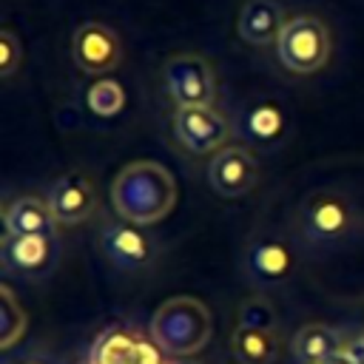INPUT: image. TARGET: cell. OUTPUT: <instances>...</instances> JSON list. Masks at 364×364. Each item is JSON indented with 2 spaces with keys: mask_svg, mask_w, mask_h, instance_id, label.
Returning a JSON list of instances; mask_svg holds the SVG:
<instances>
[{
  "mask_svg": "<svg viewBox=\"0 0 364 364\" xmlns=\"http://www.w3.org/2000/svg\"><path fill=\"white\" fill-rule=\"evenodd\" d=\"M111 202L131 225H154L176 205V179L171 171L151 159L128 162L111 182Z\"/></svg>",
  "mask_w": 364,
  "mask_h": 364,
  "instance_id": "1",
  "label": "cell"
},
{
  "mask_svg": "<svg viewBox=\"0 0 364 364\" xmlns=\"http://www.w3.org/2000/svg\"><path fill=\"white\" fill-rule=\"evenodd\" d=\"M213 333V318L205 301L193 296H171L151 316V338L162 353L173 358H191Z\"/></svg>",
  "mask_w": 364,
  "mask_h": 364,
  "instance_id": "2",
  "label": "cell"
},
{
  "mask_svg": "<svg viewBox=\"0 0 364 364\" xmlns=\"http://www.w3.org/2000/svg\"><path fill=\"white\" fill-rule=\"evenodd\" d=\"M330 31L313 14H299L284 23L276 54L282 65L293 74H313L330 60Z\"/></svg>",
  "mask_w": 364,
  "mask_h": 364,
  "instance_id": "3",
  "label": "cell"
},
{
  "mask_svg": "<svg viewBox=\"0 0 364 364\" xmlns=\"http://www.w3.org/2000/svg\"><path fill=\"white\" fill-rule=\"evenodd\" d=\"M162 77L176 108H205L216 97V80L210 63L199 54H173L165 63Z\"/></svg>",
  "mask_w": 364,
  "mask_h": 364,
  "instance_id": "4",
  "label": "cell"
},
{
  "mask_svg": "<svg viewBox=\"0 0 364 364\" xmlns=\"http://www.w3.org/2000/svg\"><path fill=\"white\" fill-rule=\"evenodd\" d=\"M173 134L179 145L188 154H219L228 148L230 139V122L213 111L210 105L205 108H176L173 111Z\"/></svg>",
  "mask_w": 364,
  "mask_h": 364,
  "instance_id": "5",
  "label": "cell"
},
{
  "mask_svg": "<svg viewBox=\"0 0 364 364\" xmlns=\"http://www.w3.org/2000/svg\"><path fill=\"white\" fill-rule=\"evenodd\" d=\"M208 182L219 196H247L259 182V162L253 151L245 145H228L219 154H213L208 165Z\"/></svg>",
  "mask_w": 364,
  "mask_h": 364,
  "instance_id": "6",
  "label": "cell"
},
{
  "mask_svg": "<svg viewBox=\"0 0 364 364\" xmlns=\"http://www.w3.org/2000/svg\"><path fill=\"white\" fill-rule=\"evenodd\" d=\"M71 57L77 68L85 74H108L119 65L122 48L114 28H108L105 23L88 20L71 37Z\"/></svg>",
  "mask_w": 364,
  "mask_h": 364,
  "instance_id": "7",
  "label": "cell"
},
{
  "mask_svg": "<svg viewBox=\"0 0 364 364\" xmlns=\"http://www.w3.org/2000/svg\"><path fill=\"white\" fill-rule=\"evenodd\" d=\"M46 199H48L60 228H74V225L91 219V213L97 210V188L80 171H68L60 179H54Z\"/></svg>",
  "mask_w": 364,
  "mask_h": 364,
  "instance_id": "8",
  "label": "cell"
},
{
  "mask_svg": "<svg viewBox=\"0 0 364 364\" xmlns=\"http://www.w3.org/2000/svg\"><path fill=\"white\" fill-rule=\"evenodd\" d=\"M353 225V208L341 193H316L304 205V230L318 242L341 239Z\"/></svg>",
  "mask_w": 364,
  "mask_h": 364,
  "instance_id": "9",
  "label": "cell"
},
{
  "mask_svg": "<svg viewBox=\"0 0 364 364\" xmlns=\"http://www.w3.org/2000/svg\"><path fill=\"white\" fill-rule=\"evenodd\" d=\"M159 347L125 330H102L88 353V364H162Z\"/></svg>",
  "mask_w": 364,
  "mask_h": 364,
  "instance_id": "10",
  "label": "cell"
},
{
  "mask_svg": "<svg viewBox=\"0 0 364 364\" xmlns=\"http://www.w3.org/2000/svg\"><path fill=\"white\" fill-rule=\"evenodd\" d=\"M100 247L105 253V259L122 270H134V267H142L154 247L148 242V236L139 230V225H131V222H111L100 230Z\"/></svg>",
  "mask_w": 364,
  "mask_h": 364,
  "instance_id": "11",
  "label": "cell"
},
{
  "mask_svg": "<svg viewBox=\"0 0 364 364\" xmlns=\"http://www.w3.org/2000/svg\"><path fill=\"white\" fill-rule=\"evenodd\" d=\"M57 219L48 199L17 196L3 210V233L9 236H51L57 239Z\"/></svg>",
  "mask_w": 364,
  "mask_h": 364,
  "instance_id": "12",
  "label": "cell"
},
{
  "mask_svg": "<svg viewBox=\"0 0 364 364\" xmlns=\"http://www.w3.org/2000/svg\"><path fill=\"white\" fill-rule=\"evenodd\" d=\"M282 28H284V11L276 0H245L236 20V31L247 46L279 43Z\"/></svg>",
  "mask_w": 364,
  "mask_h": 364,
  "instance_id": "13",
  "label": "cell"
},
{
  "mask_svg": "<svg viewBox=\"0 0 364 364\" xmlns=\"http://www.w3.org/2000/svg\"><path fill=\"white\" fill-rule=\"evenodd\" d=\"M54 262L51 236H9L3 233V267L14 273H43Z\"/></svg>",
  "mask_w": 364,
  "mask_h": 364,
  "instance_id": "14",
  "label": "cell"
},
{
  "mask_svg": "<svg viewBox=\"0 0 364 364\" xmlns=\"http://www.w3.org/2000/svg\"><path fill=\"white\" fill-rule=\"evenodd\" d=\"M293 270V253L282 239L264 236V239H253L247 247V273L256 282H282L287 279Z\"/></svg>",
  "mask_w": 364,
  "mask_h": 364,
  "instance_id": "15",
  "label": "cell"
},
{
  "mask_svg": "<svg viewBox=\"0 0 364 364\" xmlns=\"http://www.w3.org/2000/svg\"><path fill=\"white\" fill-rule=\"evenodd\" d=\"M338 350H344L338 333L321 321L301 324L293 336V355L299 358V364H321L324 358L336 355Z\"/></svg>",
  "mask_w": 364,
  "mask_h": 364,
  "instance_id": "16",
  "label": "cell"
},
{
  "mask_svg": "<svg viewBox=\"0 0 364 364\" xmlns=\"http://www.w3.org/2000/svg\"><path fill=\"white\" fill-rule=\"evenodd\" d=\"M230 350L239 364H273L279 355V338L273 330H256V327L236 324Z\"/></svg>",
  "mask_w": 364,
  "mask_h": 364,
  "instance_id": "17",
  "label": "cell"
},
{
  "mask_svg": "<svg viewBox=\"0 0 364 364\" xmlns=\"http://www.w3.org/2000/svg\"><path fill=\"white\" fill-rule=\"evenodd\" d=\"M245 131L259 142H276L284 134V114L276 102H256L245 111Z\"/></svg>",
  "mask_w": 364,
  "mask_h": 364,
  "instance_id": "18",
  "label": "cell"
},
{
  "mask_svg": "<svg viewBox=\"0 0 364 364\" xmlns=\"http://www.w3.org/2000/svg\"><path fill=\"white\" fill-rule=\"evenodd\" d=\"M0 299H3V304H0V347L11 350L14 341H20V336L26 333L28 318H26V310L20 307V301L9 284L0 287Z\"/></svg>",
  "mask_w": 364,
  "mask_h": 364,
  "instance_id": "19",
  "label": "cell"
},
{
  "mask_svg": "<svg viewBox=\"0 0 364 364\" xmlns=\"http://www.w3.org/2000/svg\"><path fill=\"white\" fill-rule=\"evenodd\" d=\"M85 102H88L91 114H97L102 119L117 117L125 108V88L117 80H111V77L97 80V82H91V88L85 94Z\"/></svg>",
  "mask_w": 364,
  "mask_h": 364,
  "instance_id": "20",
  "label": "cell"
},
{
  "mask_svg": "<svg viewBox=\"0 0 364 364\" xmlns=\"http://www.w3.org/2000/svg\"><path fill=\"white\" fill-rule=\"evenodd\" d=\"M239 327H256V330H279V316L273 310L270 301L253 296V299H245L239 304Z\"/></svg>",
  "mask_w": 364,
  "mask_h": 364,
  "instance_id": "21",
  "label": "cell"
},
{
  "mask_svg": "<svg viewBox=\"0 0 364 364\" xmlns=\"http://www.w3.org/2000/svg\"><path fill=\"white\" fill-rule=\"evenodd\" d=\"M23 63V46H20V37L11 31V28H3L0 31V74L9 80Z\"/></svg>",
  "mask_w": 364,
  "mask_h": 364,
  "instance_id": "22",
  "label": "cell"
},
{
  "mask_svg": "<svg viewBox=\"0 0 364 364\" xmlns=\"http://www.w3.org/2000/svg\"><path fill=\"white\" fill-rule=\"evenodd\" d=\"M344 350L353 355V361H355V364H364V330H361V333H358V336H355Z\"/></svg>",
  "mask_w": 364,
  "mask_h": 364,
  "instance_id": "23",
  "label": "cell"
},
{
  "mask_svg": "<svg viewBox=\"0 0 364 364\" xmlns=\"http://www.w3.org/2000/svg\"><path fill=\"white\" fill-rule=\"evenodd\" d=\"M321 364H355V361H353V355H350L347 350H338L336 355H330V358H324Z\"/></svg>",
  "mask_w": 364,
  "mask_h": 364,
  "instance_id": "24",
  "label": "cell"
},
{
  "mask_svg": "<svg viewBox=\"0 0 364 364\" xmlns=\"http://www.w3.org/2000/svg\"><path fill=\"white\" fill-rule=\"evenodd\" d=\"M14 364H48V361H46V358H34V355H31V358H20V361H14Z\"/></svg>",
  "mask_w": 364,
  "mask_h": 364,
  "instance_id": "25",
  "label": "cell"
},
{
  "mask_svg": "<svg viewBox=\"0 0 364 364\" xmlns=\"http://www.w3.org/2000/svg\"><path fill=\"white\" fill-rule=\"evenodd\" d=\"M168 364H199V361H193V358H173V361H168Z\"/></svg>",
  "mask_w": 364,
  "mask_h": 364,
  "instance_id": "26",
  "label": "cell"
}]
</instances>
